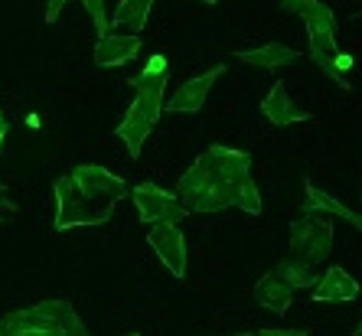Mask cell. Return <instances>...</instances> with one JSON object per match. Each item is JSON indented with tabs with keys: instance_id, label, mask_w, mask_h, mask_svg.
Listing matches in <instances>:
<instances>
[{
	"instance_id": "6da1fadb",
	"label": "cell",
	"mask_w": 362,
	"mask_h": 336,
	"mask_svg": "<svg viewBox=\"0 0 362 336\" xmlns=\"http://www.w3.org/2000/svg\"><path fill=\"white\" fill-rule=\"evenodd\" d=\"M252 177V157L245 151H232L212 144L193 160L177 183V199L186 212H222L238 206V190Z\"/></svg>"
},
{
	"instance_id": "7a4b0ae2",
	"label": "cell",
	"mask_w": 362,
	"mask_h": 336,
	"mask_svg": "<svg viewBox=\"0 0 362 336\" xmlns=\"http://www.w3.org/2000/svg\"><path fill=\"white\" fill-rule=\"evenodd\" d=\"M134 88V105L127 108V115L121 118V124L115 127L118 141L127 147L131 157H141L144 144L151 137V131L157 127L163 115V92H167V72H141L137 79H131Z\"/></svg>"
},
{
	"instance_id": "3957f363",
	"label": "cell",
	"mask_w": 362,
	"mask_h": 336,
	"mask_svg": "<svg viewBox=\"0 0 362 336\" xmlns=\"http://www.w3.org/2000/svg\"><path fill=\"white\" fill-rule=\"evenodd\" d=\"M0 336H92L76 307L59 297L20 307L0 317Z\"/></svg>"
},
{
	"instance_id": "277c9868",
	"label": "cell",
	"mask_w": 362,
	"mask_h": 336,
	"mask_svg": "<svg viewBox=\"0 0 362 336\" xmlns=\"http://www.w3.org/2000/svg\"><path fill=\"white\" fill-rule=\"evenodd\" d=\"M118 202L101 199L85 190L72 173L56 180V232H69L76 226H101L108 222Z\"/></svg>"
},
{
	"instance_id": "5b68a950",
	"label": "cell",
	"mask_w": 362,
	"mask_h": 336,
	"mask_svg": "<svg viewBox=\"0 0 362 336\" xmlns=\"http://www.w3.org/2000/svg\"><path fill=\"white\" fill-rule=\"evenodd\" d=\"M287 245H291V258L303 265H320L333 252V222L317 212H303L287 228Z\"/></svg>"
},
{
	"instance_id": "8992f818",
	"label": "cell",
	"mask_w": 362,
	"mask_h": 336,
	"mask_svg": "<svg viewBox=\"0 0 362 336\" xmlns=\"http://www.w3.org/2000/svg\"><path fill=\"white\" fill-rule=\"evenodd\" d=\"M131 199L137 206V219L147 222V226H157V222H177L180 226L186 219L183 202L177 196L163 193L160 186H153V183H137L131 190Z\"/></svg>"
},
{
	"instance_id": "52a82bcc",
	"label": "cell",
	"mask_w": 362,
	"mask_h": 336,
	"mask_svg": "<svg viewBox=\"0 0 362 336\" xmlns=\"http://www.w3.org/2000/svg\"><path fill=\"white\" fill-rule=\"evenodd\" d=\"M147 245L160 255L173 277H186V232L177 222H157L147 232Z\"/></svg>"
},
{
	"instance_id": "ba28073f",
	"label": "cell",
	"mask_w": 362,
	"mask_h": 336,
	"mask_svg": "<svg viewBox=\"0 0 362 336\" xmlns=\"http://www.w3.org/2000/svg\"><path fill=\"white\" fill-rule=\"evenodd\" d=\"M222 76H226V66H212L209 72H202V76L186 79L177 92H173V98L163 101V111H173V115H196V111L206 105V95H209V88L216 85V79H222Z\"/></svg>"
},
{
	"instance_id": "9c48e42d",
	"label": "cell",
	"mask_w": 362,
	"mask_h": 336,
	"mask_svg": "<svg viewBox=\"0 0 362 336\" xmlns=\"http://www.w3.org/2000/svg\"><path fill=\"white\" fill-rule=\"evenodd\" d=\"M72 177H76L85 190H92L95 196H101V199L121 202L131 196V183H127L124 177H118V173L98 167V163H82V167L72 170Z\"/></svg>"
},
{
	"instance_id": "30bf717a",
	"label": "cell",
	"mask_w": 362,
	"mask_h": 336,
	"mask_svg": "<svg viewBox=\"0 0 362 336\" xmlns=\"http://www.w3.org/2000/svg\"><path fill=\"white\" fill-rule=\"evenodd\" d=\"M141 56V36H131V33H108L101 36L95 42V62L105 69H115V66H127Z\"/></svg>"
},
{
	"instance_id": "8fae6325",
	"label": "cell",
	"mask_w": 362,
	"mask_h": 336,
	"mask_svg": "<svg viewBox=\"0 0 362 336\" xmlns=\"http://www.w3.org/2000/svg\"><path fill=\"white\" fill-rule=\"evenodd\" d=\"M262 115H264V118H268L274 127H291V124H300V121L310 118V115H307L303 108H297V101L291 98V92H287L284 82H274V88L264 95Z\"/></svg>"
},
{
	"instance_id": "7c38bea8",
	"label": "cell",
	"mask_w": 362,
	"mask_h": 336,
	"mask_svg": "<svg viewBox=\"0 0 362 336\" xmlns=\"http://www.w3.org/2000/svg\"><path fill=\"white\" fill-rule=\"evenodd\" d=\"M356 297H359V281L337 265L323 271V277L313 284V301L317 303H346L356 301Z\"/></svg>"
},
{
	"instance_id": "4fadbf2b",
	"label": "cell",
	"mask_w": 362,
	"mask_h": 336,
	"mask_svg": "<svg viewBox=\"0 0 362 336\" xmlns=\"http://www.w3.org/2000/svg\"><path fill=\"white\" fill-rule=\"evenodd\" d=\"M255 301L274 313H284L291 307V301H294V287L287 284L278 271H268V274L255 281Z\"/></svg>"
},
{
	"instance_id": "5bb4252c",
	"label": "cell",
	"mask_w": 362,
	"mask_h": 336,
	"mask_svg": "<svg viewBox=\"0 0 362 336\" xmlns=\"http://www.w3.org/2000/svg\"><path fill=\"white\" fill-rule=\"evenodd\" d=\"M245 66H258V69H281L291 66V62L300 59V52L284 46V42H264V46H255V50H242L235 52Z\"/></svg>"
},
{
	"instance_id": "9a60e30c",
	"label": "cell",
	"mask_w": 362,
	"mask_h": 336,
	"mask_svg": "<svg viewBox=\"0 0 362 336\" xmlns=\"http://www.w3.org/2000/svg\"><path fill=\"white\" fill-rule=\"evenodd\" d=\"M303 190H307V206H303V212H317V216L346 219V222H353V226H359V212L346 209V206H343L339 199H333L329 193L317 190V183H310V180H303Z\"/></svg>"
},
{
	"instance_id": "2e32d148",
	"label": "cell",
	"mask_w": 362,
	"mask_h": 336,
	"mask_svg": "<svg viewBox=\"0 0 362 336\" xmlns=\"http://www.w3.org/2000/svg\"><path fill=\"white\" fill-rule=\"evenodd\" d=\"M151 10H153V0H121L108 26H115V30H127L131 36H137L144 26H147Z\"/></svg>"
},
{
	"instance_id": "e0dca14e",
	"label": "cell",
	"mask_w": 362,
	"mask_h": 336,
	"mask_svg": "<svg viewBox=\"0 0 362 336\" xmlns=\"http://www.w3.org/2000/svg\"><path fill=\"white\" fill-rule=\"evenodd\" d=\"M274 271H278L294 291L297 287H313L317 284V271H313V265H303V261H297V258H284Z\"/></svg>"
},
{
	"instance_id": "ac0fdd59",
	"label": "cell",
	"mask_w": 362,
	"mask_h": 336,
	"mask_svg": "<svg viewBox=\"0 0 362 336\" xmlns=\"http://www.w3.org/2000/svg\"><path fill=\"white\" fill-rule=\"evenodd\" d=\"M303 23H307V30H317V33H337V13L327 7V4H320V0H313V4H307V7L300 10Z\"/></svg>"
},
{
	"instance_id": "d6986e66",
	"label": "cell",
	"mask_w": 362,
	"mask_h": 336,
	"mask_svg": "<svg viewBox=\"0 0 362 336\" xmlns=\"http://www.w3.org/2000/svg\"><path fill=\"white\" fill-rule=\"evenodd\" d=\"M310 36V59H339V42L337 33H317V30H307Z\"/></svg>"
},
{
	"instance_id": "ffe728a7",
	"label": "cell",
	"mask_w": 362,
	"mask_h": 336,
	"mask_svg": "<svg viewBox=\"0 0 362 336\" xmlns=\"http://www.w3.org/2000/svg\"><path fill=\"white\" fill-rule=\"evenodd\" d=\"M238 209H245L248 216H258V212H262V193H258V186H255L252 177L245 180L242 190H238Z\"/></svg>"
},
{
	"instance_id": "44dd1931",
	"label": "cell",
	"mask_w": 362,
	"mask_h": 336,
	"mask_svg": "<svg viewBox=\"0 0 362 336\" xmlns=\"http://www.w3.org/2000/svg\"><path fill=\"white\" fill-rule=\"evenodd\" d=\"M82 7L88 10V17H92L95 30H98V40L108 36V10H105V0H82Z\"/></svg>"
},
{
	"instance_id": "7402d4cb",
	"label": "cell",
	"mask_w": 362,
	"mask_h": 336,
	"mask_svg": "<svg viewBox=\"0 0 362 336\" xmlns=\"http://www.w3.org/2000/svg\"><path fill=\"white\" fill-rule=\"evenodd\" d=\"M66 4H69V0H46V23H56Z\"/></svg>"
},
{
	"instance_id": "603a6c76",
	"label": "cell",
	"mask_w": 362,
	"mask_h": 336,
	"mask_svg": "<svg viewBox=\"0 0 362 336\" xmlns=\"http://www.w3.org/2000/svg\"><path fill=\"white\" fill-rule=\"evenodd\" d=\"M258 336H307V330H281V327H268Z\"/></svg>"
},
{
	"instance_id": "cb8c5ba5",
	"label": "cell",
	"mask_w": 362,
	"mask_h": 336,
	"mask_svg": "<svg viewBox=\"0 0 362 336\" xmlns=\"http://www.w3.org/2000/svg\"><path fill=\"white\" fill-rule=\"evenodd\" d=\"M307 4H313V0H281V10L284 13H300Z\"/></svg>"
},
{
	"instance_id": "d4e9b609",
	"label": "cell",
	"mask_w": 362,
	"mask_h": 336,
	"mask_svg": "<svg viewBox=\"0 0 362 336\" xmlns=\"http://www.w3.org/2000/svg\"><path fill=\"white\" fill-rule=\"evenodd\" d=\"M20 206L13 199H7V193H4V186H0V219H4V212H17Z\"/></svg>"
},
{
	"instance_id": "484cf974",
	"label": "cell",
	"mask_w": 362,
	"mask_h": 336,
	"mask_svg": "<svg viewBox=\"0 0 362 336\" xmlns=\"http://www.w3.org/2000/svg\"><path fill=\"white\" fill-rule=\"evenodd\" d=\"M4 137H7V118L0 115V147H4Z\"/></svg>"
},
{
	"instance_id": "4316f807",
	"label": "cell",
	"mask_w": 362,
	"mask_h": 336,
	"mask_svg": "<svg viewBox=\"0 0 362 336\" xmlns=\"http://www.w3.org/2000/svg\"><path fill=\"white\" fill-rule=\"evenodd\" d=\"M339 69H343V72L346 69H353V56H339Z\"/></svg>"
},
{
	"instance_id": "83f0119b",
	"label": "cell",
	"mask_w": 362,
	"mask_h": 336,
	"mask_svg": "<svg viewBox=\"0 0 362 336\" xmlns=\"http://www.w3.org/2000/svg\"><path fill=\"white\" fill-rule=\"evenodd\" d=\"M356 336H362V323H359V327H356Z\"/></svg>"
},
{
	"instance_id": "f1b7e54d",
	"label": "cell",
	"mask_w": 362,
	"mask_h": 336,
	"mask_svg": "<svg viewBox=\"0 0 362 336\" xmlns=\"http://www.w3.org/2000/svg\"><path fill=\"white\" fill-rule=\"evenodd\" d=\"M235 336H258V333H235Z\"/></svg>"
},
{
	"instance_id": "f546056e",
	"label": "cell",
	"mask_w": 362,
	"mask_h": 336,
	"mask_svg": "<svg viewBox=\"0 0 362 336\" xmlns=\"http://www.w3.org/2000/svg\"><path fill=\"white\" fill-rule=\"evenodd\" d=\"M206 4H209V7H212V4H219V0H206Z\"/></svg>"
},
{
	"instance_id": "4dcf8cb0",
	"label": "cell",
	"mask_w": 362,
	"mask_h": 336,
	"mask_svg": "<svg viewBox=\"0 0 362 336\" xmlns=\"http://www.w3.org/2000/svg\"><path fill=\"white\" fill-rule=\"evenodd\" d=\"M359 228H362V216H359Z\"/></svg>"
}]
</instances>
